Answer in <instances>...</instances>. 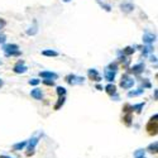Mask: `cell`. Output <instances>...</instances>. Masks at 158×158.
<instances>
[{"label": "cell", "instance_id": "obj_13", "mask_svg": "<svg viewBox=\"0 0 158 158\" xmlns=\"http://www.w3.org/2000/svg\"><path fill=\"white\" fill-rule=\"evenodd\" d=\"M143 70H144V65H143V63H139V65H135V66L131 67L130 71L133 72V74H140Z\"/></svg>", "mask_w": 158, "mask_h": 158}, {"label": "cell", "instance_id": "obj_14", "mask_svg": "<svg viewBox=\"0 0 158 158\" xmlns=\"http://www.w3.org/2000/svg\"><path fill=\"white\" fill-rule=\"evenodd\" d=\"M43 56H47V57H57L58 56V52L56 51H52V49H44L42 52Z\"/></svg>", "mask_w": 158, "mask_h": 158}, {"label": "cell", "instance_id": "obj_19", "mask_svg": "<svg viewBox=\"0 0 158 158\" xmlns=\"http://www.w3.org/2000/svg\"><path fill=\"white\" fill-rule=\"evenodd\" d=\"M157 148H158V143L154 142L153 144H151V145L148 147V152H151V153H154V154H156V153H157Z\"/></svg>", "mask_w": 158, "mask_h": 158}, {"label": "cell", "instance_id": "obj_1", "mask_svg": "<svg viewBox=\"0 0 158 158\" xmlns=\"http://www.w3.org/2000/svg\"><path fill=\"white\" fill-rule=\"evenodd\" d=\"M5 52V56L7 57H13V56H20V51L19 47L17 44H5L3 47Z\"/></svg>", "mask_w": 158, "mask_h": 158}, {"label": "cell", "instance_id": "obj_8", "mask_svg": "<svg viewBox=\"0 0 158 158\" xmlns=\"http://www.w3.org/2000/svg\"><path fill=\"white\" fill-rule=\"evenodd\" d=\"M154 40H156V34L153 33H144V36H143V42L145 43V44H151V43H153Z\"/></svg>", "mask_w": 158, "mask_h": 158}, {"label": "cell", "instance_id": "obj_23", "mask_svg": "<svg viewBox=\"0 0 158 158\" xmlns=\"http://www.w3.org/2000/svg\"><path fill=\"white\" fill-rule=\"evenodd\" d=\"M123 52H124L125 54H131V53H134V48H131V47H127Z\"/></svg>", "mask_w": 158, "mask_h": 158}, {"label": "cell", "instance_id": "obj_30", "mask_svg": "<svg viewBox=\"0 0 158 158\" xmlns=\"http://www.w3.org/2000/svg\"><path fill=\"white\" fill-rule=\"evenodd\" d=\"M5 24H7V23H5V20H4V19H1V18H0V31H1V29H3V28H4V27H5Z\"/></svg>", "mask_w": 158, "mask_h": 158}, {"label": "cell", "instance_id": "obj_15", "mask_svg": "<svg viewBox=\"0 0 158 158\" xmlns=\"http://www.w3.org/2000/svg\"><path fill=\"white\" fill-rule=\"evenodd\" d=\"M143 92H144V89H138V90H135V91H129L128 92V96H129V98H134V96L142 95Z\"/></svg>", "mask_w": 158, "mask_h": 158}, {"label": "cell", "instance_id": "obj_6", "mask_svg": "<svg viewBox=\"0 0 158 158\" xmlns=\"http://www.w3.org/2000/svg\"><path fill=\"white\" fill-rule=\"evenodd\" d=\"M27 70H28L27 66L24 65L23 61H20V62H18L15 66H14V72H15V74H25Z\"/></svg>", "mask_w": 158, "mask_h": 158}, {"label": "cell", "instance_id": "obj_10", "mask_svg": "<svg viewBox=\"0 0 158 158\" xmlns=\"http://www.w3.org/2000/svg\"><path fill=\"white\" fill-rule=\"evenodd\" d=\"M37 143H38V138H33L29 142V144H28V153H27V156H31V154H33L34 153V148H36V145H37Z\"/></svg>", "mask_w": 158, "mask_h": 158}, {"label": "cell", "instance_id": "obj_25", "mask_svg": "<svg viewBox=\"0 0 158 158\" xmlns=\"http://www.w3.org/2000/svg\"><path fill=\"white\" fill-rule=\"evenodd\" d=\"M37 33V28H29L27 31V34H29V36H32V34H36Z\"/></svg>", "mask_w": 158, "mask_h": 158}, {"label": "cell", "instance_id": "obj_18", "mask_svg": "<svg viewBox=\"0 0 158 158\" xmlns=\"http://www.w3.org/2000/svg\"><path fill=\"white\" fill-rule=\"evenodd\" d=\"M65 100H66V99H65V96H62V98H60V99H58L57 104L54 105V110H58V109H60V108L62 106L63 104H65Z\"/></svg>", "mask_w": 158, "mask_h": 158}, {"label": "cell", "instance_id": "obj_2", "mask_svg": "<svg viewBox=\"0 0 158 158\" xmlns=\"http://www.w3.org/2000/svg\"><path fill=\"white\" fill-rule=\"evenodd\" d=\"M133 85H134V78L133 77H130V76L128 75V74L123 75L121 81H120V86L123 87V89L129 90L130 87H133Z\"/></svg>", "mask_w": 158, "mask_h": 158}, {"label": "cell", "instance_id": "obj_28", "mask_svg": "<svg viewBox=\"0 0 158 158\" xmlns=\"http://www.w3.org/2000/svg\"><path fill=\"white\" fill-rule=\"evenodd\" d=\"M5 40H7V36H5V34H1V33H0V44H1V43H4Z\"/></svg>", "mask_w": 158, "mask_h": 158}, {"label": "cell", "instance_id": "obj_22", "mask_svg": "<svg viewBox=\"0 0 158 158\" xmlns=\"http://www.w3.org/2000/svg\"><path fill=\"white\" fill-rule=\"evenodd\" d=\"M57 94H58L60 98H62V96L66 95V89H65V87H62V86H58L57 87Z\"/></svg>", "mask_w": 158, "mask_h": 158}, {"label": "cell", "instance_id": "obj_27", "mask_svg": "<svg viewBox=\"0 0 158 158\" xmlns=\"http://www.w3.org/2000/svg\"><path fill=\"white\" fill-rule=\"evenodd\" d=\"M43 84L48 85V86H53V85H54V82H53V81H51V80H43Z\"/></svg>", "mask_w": 158, "mask_h": 158}, {"label": "cell", "instance_id": "obj_3", "mask_svg": "<svg viewBox=\"0 0 158 158\" xmlns=\"http://www.w3.org/2000/svg\"><path fill=\"white\" fill-rule=\"evenodd\" d=\"M157 118H158V115L156 114V115H154V118H152L151 121L147 124V130H148V133L151 134V135H156V134H157V129H158Z\"/></svg>", "mask_w": 158, "mask_h": 158}, {"label": "cell", "instance_id": "obj_17", "mask_svg": "<svg viewBox=\"0 0 158 158\" xmlns=\"http://www.w3.org/2000/svg\"><path fill=\"white\" fill-rule=\"evenodd\" d=\"M120 8H121V10L127 11V13H129V11H131L134 9V7L131 4H123V5H120Z\"/></svg>", "mask_w": 158, "mask_h": 158}, {"label": "cell", "instance_id": "obj_20", "mask_svg": "<svg viewBox=\"0 0 158 158\" xmlns=\"http://www.w3.org/2000/svg\"><path fill=\"white\" fill-rule=\"evenodd\" d=\"M143 106H144V102H140V104H137V105H133L131 106V110H135L137 113H140L143 109Z\"/></svg>", "mask_w": 158, "mask_h": 158}, {"label": "cell", "instance_id": "obj_5", "mask_svg": "<svg viewBox=\"0 0 158 158\" xmlns=\"http://www.w3.org/2000/svg\"><path fill=\"white\" fill-rule=\"evenodd\" d=\"M39 76L43 78H46V80H57L58 78V75L56 72H52V71H43V72H39Z\"/></svg>", "mask_w": 158, "mask_h": 158}, {"label": "cell", "instance_id": "obj_31", "mask_svg": "<svg viewBox=\"0 0 158 158\" xmlns=\"http://www.w3.org/2000/svg\"><path fill=\"white\" fill-rule=\"evenodd\" d=\"M0 158H11V157H8V156H0Z\"/></svg>", "mask_w": 158, "mask_h": 158}, {"label": "cell", "instance_id": "obj_9", "mask_svg": "<svg viewBox=\"0 0 158 158\" xmlns=\"http://www.w3.org/2000/svg\"><path fill=\"white\" fill-rule=\"evenodd\" d=\"M115 74H116L115 71H113V70L106 68V70H105V72H104L105 80H106V81H109V82H113V81H114V78H115Z\"/></svg>", "mask_w": 158, "mask_h": 158}, {"label": "cell", "instance_id": "obj_32", "mask_svg": "<svg viewBox=\"0 0 158 158\" xmlns=\"http://www.w3.org/2000/svg\"><path fill=\"white\" fill-rule=\"evenodd\" d=\"M3 84H4V82H3V80H1V78H0V87L3 86Z\"/></svg>", "mask_w": 158, "mask_h": 158}, {"label": "cell", "instance_id": "obj_12", "mask_svg": "<svg viewBox=\"0 0 158 158\" xmlns=\"http://www.w3.org/2000/svg\"><path fill=\"white\" fill-rule=\"evenodd\" d=\"M105 91H106L109 95H115V92H116V87H115V85H112V84H109V85H106V87H105Z\"/></svg>", "mask_w": 158, "mask_h": 158}, {"label": "cell", "instance_id": "obj_7", "mask_svg": "<svg viewBox=\"0 0 158 158\" xmlns=\"http://www.w3.org/2000/svg\"><path fill=\"white\" fill-rule=\"evenodd\" d=\"M87 75H89V77L91 78V80L96 81V82H99V81H101V76L99 75V72L96 71L95 68H91V70H89V72H87Z\"/></svg>", "mask_w": 158, "mask_h": 158}, {"label": "cell", "instance_id": "obj_4", "mask_svg": "<svg viewBox=\"0 0 158 158\" xmlns=\"http://www.w3.org/2000/svg\"><path fill=\"white\" fill-rule=\"evenodd\" d=\"M66 81L68 82L70 85H81L84 84L85 78L81 77V76H76V75H68L66 77Z\"/></svg>", "mask_w": 158, "mask_h": 158}, {"label": "cell", "instance_id": "obj_33", "mask_svg": "<svg viewBox=\"0 0 158 158\" xmlns=\"http://www.w3.org/2000/svg\"><path fill=\"white\" fill-rule=\"evenodd\" d=\"M63 1H65V3H70V1H71V0H63Z\"/></svg>", "mask_w": 158, "mask_h": 158}, {"label": "cell", "instance_id": "obj_21", "mask_svg": "<svg viewBox=\"0 0 158 158\" xmlns=\"http://www.w3.org/2000/svg\"><path fill=\"white\" fill-rule=\"evenodd\" d=\"M144 153H145L144 149H138V151H135V153H134V157L135 158H144Z\"/></svg>", "mask_w": 158, "mask_h": 158}, {"label": "cell", "instance_id": "obj_11", "mask_svg": "<svg viewBox=\"0 0 158 158\" xmlns=\"http://www.w3.org/2000/svg\"><path fill=\"white\" fill-rule=\"evenodd\" d=\"M31 95H32V98H34L36 100H40L42 96H43V94H42V90L34 89V90H32V91H31Z\"/></svg>", "mask_w": 158, "mask_h": 158}, {"label": "cell", "instance_id": "obj_24", "mask_svg": "<svg viewBox=\"0 0 158 158\" xmlns=\"http://www.w3.org/2000/svg\"><path fill=\"white\" fill-rule=\"evenodd\" d=\"M39 82H40V80H38V78H32V80H29V85H34V86L38 85Z\"/></svg>", "mask_w": 158, "mask_h": 158}, {"label": "cell", "instance_id": "obj_16", "mask_svg": "<svg viewBox=\"0 0 158 158\" xmlns=\"http://www.w3.org/2000/svg\"><path fill=\"white\" fill-rule=\"evenodd\" d=\"M27 144H28V142H25V140L24 142H19V143H17V144L13 145V149L14 151H20V149H23Z\"/></svg>", "mask_w": 158, "mask_h": 158}, {"label": "cell", "instance_id": "obj_29", "mask_svg": "<svg viewBox=\"0 0 158 158\" xmlns=\"http://www.w3.org/2000/svg\"><path fill=\"white\" fill-rule=\"evenodd\" d=\"M149 52H152V47H151V46H147V47L144 48V52H143V53L147 54V53H149Z\"/></svg>", "mask_w": 158, "mask_h": 158}, {"label": "cell", "instance_id": "obj_26", "mask_svg": "<svg viewBox=\"0 0 158 158\" xmlns=\"http://www.w3.org/2000/svg\"><path fill=\"white\" fill-rule=\"evenodd\" d=\"M125 123H127V125H130V120H131V116H130V114H128L127 116H125Z\"/></svg>", "mask_w": 158, "mask_h": 158}]
</instances>
